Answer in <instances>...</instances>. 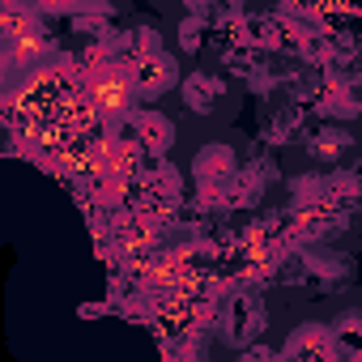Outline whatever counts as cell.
I'll list each match as a JSON object with an SVG mask.
<instances>
[{"label": "cell", "instance_id": "6da1fadb", "mask_svg": "<svg viewBox=\"0 0 362 362\" xmlns=\"http://www.w3.org/2000/svg\"><path fill=\"white\" fill-rule=\"evenodd\" d=\"M184 98H188L192 111H214V103L222 98V86H218L214 77H192L188 90H184Z\"/></svg>", "mask_w": 362, "mask_h": 362}]
</instances>
